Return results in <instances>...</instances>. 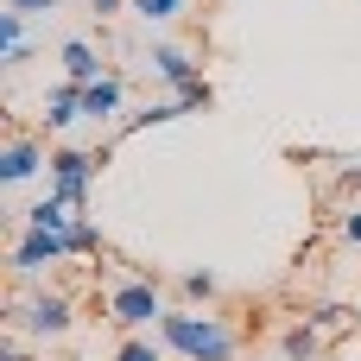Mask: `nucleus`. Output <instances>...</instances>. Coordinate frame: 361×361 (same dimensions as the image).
<instances>
[{
    "instance_id": "obj_1",
    "label": "nucleus",
    "mask_w": 361,
    "mask_h": 361,
    "mask_svg": "<svg viewBox=\"0 0 361 361\" xmlns=\"http://www.w3.org/2000/svg\"><path fill=\"white\" fill-rule=\"evenodd\" d=\"M159 343L184 361H235V336L222 317H203V311H165L159 317Z\"/></svg>"
},
{
    "instance_id": "obj_2",
    "label": "nucleus",
    "mask_w": 361,
    "mask_h": 361,
    "mask_svg": "<svg viewBox=\"0 0 361 361\" xmlns=\"http://www.w3.org/2000/svg\"><path fill=\"white\" fill-rule=\"evenodd\" d=\"M76 254H82L76 228H70V235H51V228H19V241H13V273H19V279H44L51 267H63V260H76Z\"/></svg>"
},
{
    "instance_id": "obj_3",
    "label": "nucleus",
    "mask_w": 361,
    "mask_h": 361,
    "mask_svg": "<svg viewBox=\"0 0 361 361\" xmlns=\"http://www.w3.org/2000/svg\"><path fill=\"white\" fill-rule=\"evenodd\" d=\"M108 165V152H82V146H57L51 152V197H63L70 209H82L89 203V184H95V171Z\"/></svg>"
},
{
    "instance_id": "obj_4",
    "label": "nucleus",
    "mask_w": 361,
    "mask_h": 361,
    "mask_svg": "<svg viewBox=\"0 0 361 361\" xmlns=\"http://www.w3.org/2000/svg\"><path fill=\"white\" fill-rule=\"evenodd\" d=\"M171 305L159 298V286L152 279H127V286H108V317L133 336V330H159V317H165Z\"/></svg>"
},
{
    "instance_id": "obj_5",
    "label": "nucleus",
    "mask_w": 361,
    "mask_h": 361,
    "mask_svg": "<svg viewBox=\"0 0 361 361\" xmlns=\"http://www.w3.org/2000/svg\"><path fill=\"white\" fill-rule=\"evenodd\" d=\"M70 317H76V311H70V298H63V292H38V298H25V305H19L13 330H19V336H63V330H70Z\"/></svg>"
},
{
    "instance_id": "obj_6",
    "label": "nucleus",
    "mask_w": 361,
    "mask_h": 361,
    "mask_svg": "<svg viewBox=\"0 0 361 361\" xmlns=\"http://www.w3.org/2000/svg\"><path fill=\"white\" fill-rule=\"evenodd\" d=\"M44 165H51V152H44L38 140H25V133L0 146V184H32Z\"/></svg>"
},
{
    "instance_id": "obj_7",
    "label": "nucleus",
    "mask_w": 361,
    "mask_h": 361,
    "mask_svg": "<svg viewBox=\"0 0 361 361\" xmlns=\"http://www.w3.org/2000/svg\"><path fill=\"white\" fill-rule=\"evenodd\" d=\"M146 63H152V76H165L171 89H184V82H197V76H203V63H197L184 44H152V57H146Z\"/></svg>"
},
{
    "instance_id": "obj_8",
    "label": "nucleus",
    "mask_w": 361,
    "mask_h": 361,
    "mask_svg": "<svg viewBox=\"0 0 361 361\" xmlns=\"http://www.w3.org/2000/svg\"><path fill=\"white\" fill-rule=\"evenodd\" d=\"M76 121H89V114H82V82H70V76H63V89L44 102V127H51V133H70Z\"/></svg>"
},
{
    "instance_id": "obj_9",
    "label": "nucleus",
    "mask_w": 361,
    "mask_h": 361,
    "mask_svg": "<svg viewBox=\"0 0 361 361\" xmlns=\"http://www.w3.org/2000/svg\"><path fill=\"white\" fill-rule=\"evenodd\" d=\"M121 76H95V82H82V114L89 121H114L121 114Z\"/></svg>"
},
{
    "instance_id": "obj_10",
    "label": "nucleus",
    "mask_w": 361,
    "mask_h": 361,
    "mask_svg": "<svg viewBox=\"0 0 361 361\" xmlns=\"http://www.w3.org/2000/svg\"><path fill=\"white\" fill-rule=\"evenodd\" d=\"M76 222H82V216H76L63 197H38V203L25 209V228H51V235H70Z\"/></svg>"
},
{
    "instance_id": "obj_11",
    "label": "nucleus",
    "mask_w": 361,
    "mask_h": 361,
    "mask_svg": "<svg viewBox=\"0 0 361 361\" xmlns=\"http://www.w3.org/2000/svg\"><path fill=\"white\" fill-rule=\"evenodd\" d=\"M324 324L311 317V324H292L286 336H279V361H317L324 355V336H317Z\"/></svg>"
},
{
    "instance_id": "obj_12",
    "label": "nucleus",
    "mask_w": 361,
    "mask_h": 361,
    "mask_svg": "<svg viewBox=\"0 0 361 361\" xmlns=\"http://www.w3.org/2000/svg\"><path fill=\"white\" fill-rule=\"evenodd\" d=\"M63 76H70V82H95V76H108L89 38H70V44H63Z\"/></svg>"
},
{
    "instance_id": "obj_13",
    "label": "nucleus",
    "mask_w": 361,
    "mask_h": 361,
    "mask_svg": "<svg viewBox=\"0 0 361 361\" xmlns=\"http://www.w3.org/2000/svg\"><path fill=\"white\" fill-rule=\"evenodd\" d=\"M25 19H32V13H13V6L0 13V57H6V70L25 63Z\"/></svg>"
},
{
    "instance_id": "obj_14",
    "label": "nucleus",
    "mask_w": 361,
    "mask_h": 361,
    "mask_svg": "<svg viewBox=\"0 0 361 361\" xmlns=\"http://www.w3.org/2000/svg\"><path fill=\"white\" fill-rule=\"evenodd\" d=\"M178 114H184V102L171 95V102H152V108L127 114V121H121V133H146V127H165V121H178Z\"/></svg>"
},
{
    "instance_id": "obj_15",
    "label": "nucleus",
    "mask_w": 361,
    "mask_h": 361,
    "mask_svg": "<svg viewBox=\"0 0 361 361\" xmlns=\"http://www.w3.org/2000/svg\"><path fill=\"white\" fill-rule=\"evenodd\" d=\"M165 355H171V349H165V343H152V336H140V330L114 349V361H165Z\"/></svg>"
},
{
    "instance_id": "obj_16",
    "label": "nucleus",
    "mask_w": 361,
    "mask_h": 361,
    "mask_svg": "<svg viewBox=\"0 0 361 361\" xmlns=\"http://www.w3.org/2000/svg\"><path fill=\"white\" fill-rule=\"evenodd\" d=\"M127 6H133L146 25H171V19L184 13V0H127Z\"/></svg>"
},
{
    "instance_id": "obj_17",
    "label": "nucleus",
    "mask_w": 361,
    "mask_h": 361,
    "mask_svg": "<svg viewBox=\"0 0 361 361\" xmlns=\"http://www.w3.org/2000/svg\"><path fill=\"white\" fill-rule=\"evenodd\" d=\"M178 286H184V298H197V305H209V298H216V273H197V267H190Z\"/></svg>"
},
{
    "instance_id": "obj_18",
    "label": "nucleus",
    "mask_w": 361,
    "mask_h": 361,
    "mask_svg": "<svg viewBox=\"0 0 361 361\" xmlns=\"http://www.w3.org/2000/svg\"><path fill=\"white\" fill-rule=\"evenodd\" d=\"M178 102H184V114H197V108H209V102H216V89L197 76V82H184V89H178Z\"/></svg>"
},
{
    "instance_id": "obj_19",
    "label": "nucleus",
    "mask_w": 361,
    "mask_h": 361,
    "mask_svg": "<svg viewBox=\"0 0 361 361\" xmlns=\"http://www.w3.org/2000/svg\"><path fill=\"white\" fill-rule=\"evenodd\" d=\"M13 13H63V0H6Z\"/></svg>"
},
{
    "instance_id": "obj_20",
    "label": "nucleus",
    "mask_w": 361,
    "mask_h": 361,
    "mask_svg": "<svg viewBox=\"0 0 361 361\" xmlns=\"http://www.w3.org/2000/svg\"><path fill=\"white\" fill-rule=\"evenodd\" d=\"M343 241H349V247H361V209H349V216H343Z\"/></svg>"
},
{
    "instance_id": "obj_21",
    "label": "nucleus",
    "mask_w": 361,
    "mask_h": 361,
    "mask_svg": "<svg viewBox=\"0 0 361 361\" xmlns=\"http://www.w3.org/2000/svg\"><path fill=\"white\" fill-rule=\"evenodd\" d=\"M0 361H25V349H19V343L6 336V343H0Z\"/></svg>"
},
{
    "instance_id": "obj_22",
    "label": "nucleus",
    "mask_w": 361,
    "mask_h": 361,
    "mask_svg": "<svg viewBox=\"0 0 361 361\" xmlns=\"http://www.w3.org/2000/svg\"><path fill=\"white\" fill-rule=\"evenodd\" d=\"M89 6H95V13H121L127 0H89Z\"/></svg>"
}]
</instances>
